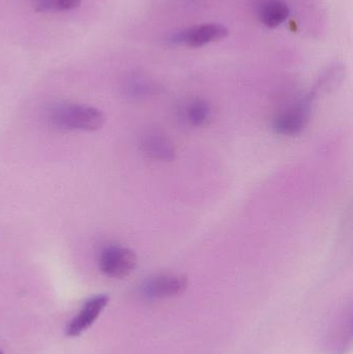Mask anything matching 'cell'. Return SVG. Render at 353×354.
Segmentation results:
<instances>
[{"mask_svg":"<svg viewBox=\"0 0 353 354\" xmlns=\"http://www.w3.org/2000/svg\"><path fill=\"white\" fill-rule=\"evenodd\" d=\"M229 31L225 26L217 23L197 25L178 31L170 37L169 43L172 45H184L191 48L203 47L213 41L225 39Z\"/></svg>","mask_w":353,"mask_h":354,"instance_id":"4","label":"cell"},{"mask_svg":"<svg viewBox=\"0 0 353 354\" xmlns=\"http://www.w3.org/2000/svg\"><path fill=\"white\" fill-rule=\"evenodd\" d=\"M108 303H109V297L105 295H97L87 301L78 315L66 326V336H80L87 328L93 326L99 314L107 307Z\"/></svg>","mask_w":353,"mask_h":354,"instance_id":"7","label":"cell"},{"mask_svg":"<svg viewBox=\"0 0 353 354\" xmlns=\"http://www.w3.org/2000/svg\"><path fill=\"white\" fill-rule=\"evenodd\" d=\"M48 120L59 130L95 132L103 128L106 116L103 111L91 106L60 103L48 110Z\"/></svg>","mask_w":353,"mask_h":354,"instance_id":"1","label":"cell"},{"mask_svg":"<svg viewBox=\"0 0 353 354\" xmlns=\"http://www.w3.org/2000/svg\"><path fill=\"white\" fill-rule=\"evenodd\" d=\"M211 107L203 100H196L191 103L187 109V118L195 127H203L211 122Z\"/></svg>","mask_w":353,"mask_h":354,"instance_id":"9","label":"cell"},{"mask_svg":"<svg viewBox=\"0 0 353 354\" xmlns=\"http://www.w3.org/2000/svg\"><path fill=\"white\" fill-rule=\"evenodd\" d=\"M35 8L41 12H60V0H33Z\"/></svg>","mask_w":353,"mask_h":354,"instance_id":"10","label":"cell"},{"mask_svg":"<svg viewBox=\"0 0 353 354\" xmlns=\"http://www.w3.org/2000/svg\"><path fill=\"white\" fill-rule=\"evenodd\" d=\"M289 14V8L281 0H267L259 8V18L269 28H276L283 24Z\"/></svg>","mask_w":353,"mask_h":354,"instance_id":"8","label":"cell"},{"mask_svg":"<svg viewBox=\"0 0 353 354\" xmlns=\"http://www.w3.org/2000/svg\"><path fill=\"white\" fill-rule=\"evenodd\" d=\"M0 354H3V353H2V351H0Z\"/></svg>","mask_w":353,"mask_h":354,"instance_id":"11","label":"cell"},{"mask_svg":"<svg viewBox=\"0 0 353 354\" xmlns=\"http://www.w3.org/2000/svg\"><path fill=\"white\" fill-rule=\"evenodd\" d=\"M141 151L151 159L160 162L173 161L175 149L167 135L159 129H147L139 139Z\"/></svg>","mask_w":353,"mask_h":354,"instance_id":"6","label":"cell"},{"mask_svg":"<svg viewBox=\"0 0 353 354\" xmlns=\"http://www.w3.org/2000/svg\"><path fill=\"white\" fill-rule=\"evenodd\" d=\"M188 283L182 274H158L144 281L141 293L147 299H169L184 292Z\"/></svg>","mask_w":353,"mask_h":354,"instance_id":"5","label":"cell"},{"mask_svg":"<svg viewBox=\"0 0 353 354\" xmlns=\"http://www.w3.org/2000/svg\"><path fill=\"white\" fill-rule=\"evenodd\" d=\"M313 101L314 100L309 95L302 102L280 112L274 118V131L282 136H296L300 134L310 120Z\"/></svg>","mask_w":353,"mask_h":354,"instance_id":"3","label":"cell"},{"mask_svg":"<svg viewBox=\"0 0 353 354\" xmlns=\"http://www.w3.org/2000/svg\"><path fill=\"white\" fill-rule=\"evenodd\" d=\"M136 254L128 248L108 245L99 255V268L110 278L124 279L136 270Z\"/></svg>","mask_w":353,"mask_h":354,"instance_id":"2","label":"cell"}]
</instances>
